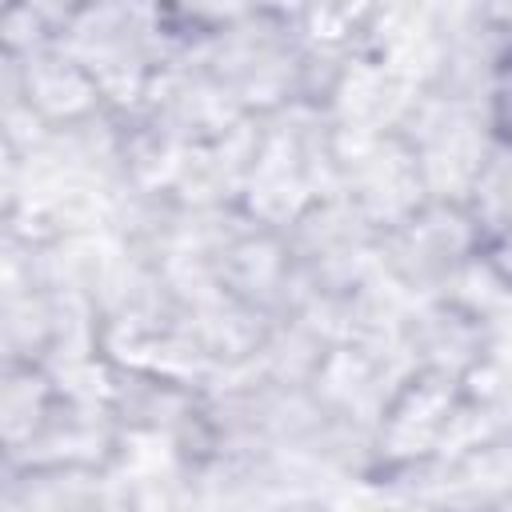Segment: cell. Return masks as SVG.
<instances>
[{
    "instance_id": "cell-1",
    "label": "cell",
    "mask_w": 512,
    "mask_h": 512,
    "mask_svg": "<svg viewBox=\"0 0 512 512\" xmlns=\"http://www.w3.org/2000/svg\"><path fill=\"white\" fill-rule=\"evenodd\" d=\"M500 108H504V124H508V136H512V60L504 68V84H500Z\"/></svg>"
}]
</instances>
